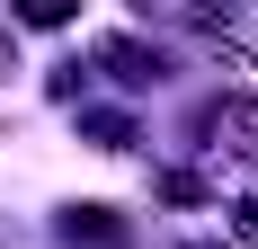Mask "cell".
Segmentation results:
<instances>
[{"instance_id": "2", "label": "cell", "mask_w": 258, "mask_h": 249, "mask_svg": "<svg viewBox=\"0 0 258 249\" xmlns=\"http://www.w3.org/2000/svg\"><path fill=\"white\" fill-rule=\"evenodd\" d=\"M240 240H258V196H249V205H240Z\"/></svg>"}, {"instance_id": "1", "label": "cell", "mask_w": 258, "mask_h": 249, "mask_svg": "<svg viewBox=\"0 0 258 249\" xmlns=\"http://www.w3.org/2000/svg\"><path fill=\"white\" fill-rule=\"evenodd\" d=\"M214 134L240 151V160H258V98H232L223 116H214Z\"/></svg>"}]
</instances>
